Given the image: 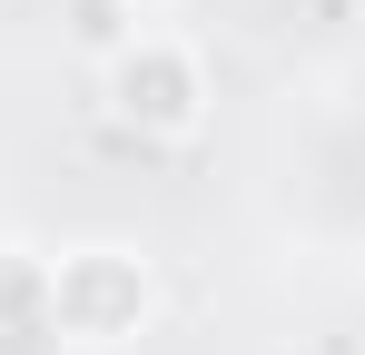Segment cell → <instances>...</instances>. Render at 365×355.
I'll return each instance as SVG.
<instances>
[{"label":"cell","instance_id":"277c9868","mask_svg":"<svg viewBox=\"0 0 365 355\" xmlns=\"http://www.w3.org/2000/svg\"><path fill=\"white\" fill-rule=\"evenodd\" d=\"M128 10H168V0H128Z\"/></svg>","mask_w":365,"mask_h":355},{"label":"cell","instance_id":"3957f363","mask_svg":"<svg viewBox=\"0 0 365 355\" xmlns=\"http://www.w3.org/2000/svg\"><path fill=\"white\" fill-rule=\"evenodd\" d=\"M40 296H50V257H0V316L40 326Z\"/></svg>","mask_w":365,"mask_h":355},{"label":"cell","instance_id":"7a4b0ae2","mask_svg":"<svg viewBox=\"0 0 365 355\" xmlns=\"http://www.w3.org/2000/svg\"><path fill=\"white\" fill-rule=\"evenodd\" d=\"M99 99L119 118L128 138H148V148H187L197 128H207V59L187 50L178 30H128L109 69H99Z\"/></svg>","mask_w":365,"mask_h":355},{"label":"cell","instance_id":"6da1fadb","mask_svg":"<svg viewBox=\"0 0 365 355\" xmlns=\"http://www.w3.org/2000/svg\"><path fill=\"white\" fill-rule=\"evenodd\" d=\"M158 316V267L119 247V237H89L50 257V296H40V326L69 346H128L138 326Z\"/></svg>","mask_w":365,"mask_h":355}]
</instances>
